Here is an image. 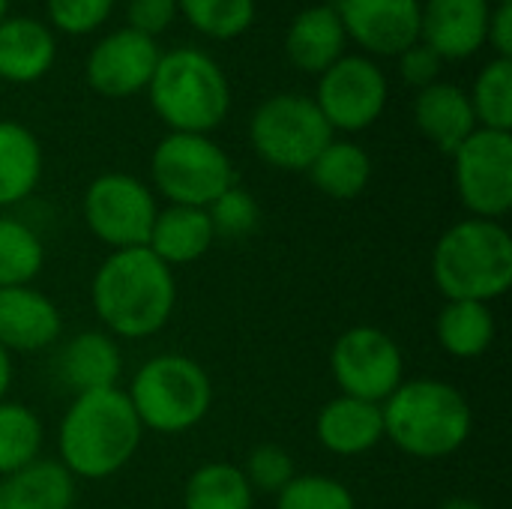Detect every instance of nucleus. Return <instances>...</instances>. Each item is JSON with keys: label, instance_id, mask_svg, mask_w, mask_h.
<instances>
[{"label": "nucleus", "instance_id": "obj_1", "mask_svg": "<svg viewBox=\"0 0 512 509\" xmlns=\"http://www.w3.org/2000/svg\"><path fill=\"white\" fill-rule=\"evenodd\" d=\"M90 303L114 339H150L174 315L177 279L147 246L111 252L93 273Z\"/></svg>", "mask_w": 512, "mask_h": 509}, {"label": "nucleus", "instance_id": "obj_2", "mask_svg": "<svg viewBox=\"0 0 512 509\" xmlns=\"http://www.w3.org/2000/svg\"><path fill=\"white\" fill-rule=\"evenodd\" d=\"M144 438V426L120 387L81 393L60 420V465L75 480H105L123 471Z\"/></svg>", "mask_w": 512, "mask_h": 509}, {"label": "nucleus", "instance_id": "obj_3", "mask_svg": "<svg viewBox=\"0 0 512 509\" xmlns=\"http://www.w3.org/2000/svg\"><path fill=\"white\" fill-rule=\"evenodd\" d=\"M384 438L405 456L435 462L453 456L474 429V411L465 393L438 378L402 381L381 405Z\"/></svg>", "mask_w": 512, "mask_h": 509}, {"label": "nucleus", "instance_id": "obj_4", "mask_svg": "<svg viewBox=\"0 0 512 509\" xmlns=\"http://www.w3.org/2000/svg\"><path fill=\"white\" fill-rule=\"evenodd\" d=\"M432 282L444 300L489 303L512 285V237L501 222L462 219L432 249Z\"/></svg>", "mask_w": 512, "mask_h": 509}, {"label": "nucleus", "instance_id": "obj_5", "mask_svg": "<svg viewBox=\"0 0 512 509\" xmlns=\"http://www.w3.org/2000/svg\"><path fill=\"white\" fill-rule=\"evenodd\" d=\"M147 93L153 111L171 132L207 135L231 108V87L222 66L198 48L165 51Z\"/></svg>", "mask_w": 512, "mask_h": 509}, {"label": "nucleus", "instance_id": "obj_6", "mask_svg": "<svg viewBox=\"0 0 512 509\" xmlns=\"http://www.w3.org/2000/svg\"><path fill=\"white\" fill-rule=\"evenodd\" d=\"M126 396L144 429L156 435H183L207 417L213 384L192 357L156 354L132 375Z\"/></svg>", "mask_w": 512, "mask_h": 509}, {"label": "nucleus", "instance_id": "obj_7", "mask_svg": "<svg viewBox=\"0 0 512 509\" xmlns=\"http://www.w3.org/2000/svg\"><path fill=\"white\" fill-rule=\"evenodd\" d=\"M150 177L156 192L180 207H210L237 183L228 153L210 135L192 132H171L153 147Z\"/></svg>", "mask_w": 512, "mask_h": 509}, {"label": "nucleus", "instance_id": "obj_8", "mask_svg": "<svg viewBox=\"0 0 512 509\" xmlns=\"http://www.w3.org/2000/svg\"><path fill=\"white\" fill-rule=\"evenodd\" d=\"M249 141L267 165L279 171H309L318 153L333 141V129L312 96L276 93L255 108Z\"/></svg>", "mask_w": 512, "mask_h": 509}, {"label": "nucleus", "instance_id": "obj_9", "mask_svg": "<svg viewBox=\"0 0 512 509\" xmlns=\"http://www.w3.org/2000/svg\"><path fill=\"white\" fill-rule=\"evenodd\" d=\"M81 213L90 234L117 252L147 246L159 207L147 183L123 171H105L84 189Z\"/></svg>", "mask_w": 512, "mask_h": 509}, {"label": "nucleus", "instance_id": "obj_10", "mask_svg": "<svg viewBox=\"0 0 512 509\" xmlns=\"http://www.w3.org/2000/svg\"><path fill=\"white\" fill-rule=\"evenodd\" d=\"M330 372L342 396L384 405L405 381V357L387 330L360 324L333 342Z\"/></svg>", "mask_w": 512, "mask_h": 509}, {"label": "nucleus", "instance_id": "obj_11", "mask_svg": "<svg viewBox=\"0 0 512 509\" xmlns=\"http://www.w3.org/2000/svg\"><path fill=\"white\" fill-rule=\"evenodd\" d=\"M456 195L474 219L501 222L512 210V135L477 129L453 153Z\"/></svg>", "mask_w": 512, "mask_h": 509}, {"label": "nucleus", "instance_id": "obj_12", "mask_svg": "<svg viewBox=\"0 0 512 509\" xmlns=\"http://www.w3.org/2000/svg\"><path fill=\"white\" fill-rule=\"evenodd\" d=\"M315 105L333 132H363L384 114L387 78L375 60L342 54L327 72H321Z\"/></svg>", "mask_w": 512, "mask_h": 509}, {"label": "nucleus", "instance_id": "obj_13", "mask_svg": "<svg viewBox=\"0 0 512 509\" xmlns=\"http://www.w3.org/2000/svg\"><path fill=\"white\" fill-rule=\"evenodd\" d=\"M159 57L162 51L156 39L123 27L93 45V51L87 54L84 75L99 96L126 99L150 87Z\"/></svg>", "mask_w": 512, "mask_h": 509}, {"label": "nucleus", "instance_id": "obj_14", "mask_svg": "<svg viewBox=\"0 0 512 509\" xmlns=\"http://www.w3.org/2000/svg\"><path fill=\"white\" fill-rule=\"evenodd\" d=\"M345 36L378 57H399L420 39V0H339Z\"/></svg>", "mask_w": 512, "mask_h": 509}, {"label": "nucleus", "instance_id": "obj_15", "mask_svg": "<svg viewBox=\"0 0 512 509\" xmlns=\"http://www.w3.org/2000/svg\"><path fill=\"white\" fill-rule=\"evenodd\" d=\"M489 0H426L420 3V42L441 60H465L486 45Z\"/></svg>", "mask_w": 512, "mask_h": 509}, {"label": "nucleus", "instance_id": "obj_16", "mask_svg": "<svg viewBox=\"0 0 512 509\" xmlns=\"http://www.w3.org/2000/svg\"><path fill=\"white\" fill-rule=\"evenodd\" d=\"M63 318L57 303L33 285L0 288V348L9 354L45 351L60 339Z\"/></svg>", "mask_w": 512, "mask_h": 509}, {"label": "nucleus", "instance_id": "obj_17", "mask_svg": "<svg viewBox=\"0 0 512 509\" xmlns=\"http://www.w3.org/2000/svg\"><path fill=\"white\" fill-rule=\"evenodd\" d=\"M57 381L75 396L96 393L108 387H120L123 375V354L114 336L105 330H84L66 339L54 357Z\"/></svg>", "mask_w": 512, "mask_h": 509}, {"label": "nucleus", "instance_id": "obj_18", "mask_svg": "<svg viewBox=\"0 0 512 509\" xmlns=\"http://www.w3.org/2000/svg\"><path fill=\"white\" fill-rule=\"evenodd\" d=\"M315 438L333 456H345V459L363 456V453L375 450L384 441L381 405L339 393L336 399H330L318 411Z\"/></svg>", "mask_w": 512, "mask_h": 509}, {"label": "nucleus", "instance_id": "obj_19", "mask_svg": "<svg viewBox=\"0 0 512 509\" xmlns=\"http://www.w3.org/2000/svg\"><path fill=\"white\" fill-rule=\"evenodd\" d=\"M414 123L426 135V141H432L447 156H453L456 147L480 129L468 93L450 81H435L417 90Z\"/></svg>", "mask_w": 512, "mask_h": 509}, {"label": "nucleus", "instance_id": "obj_20", "mask_svg": "<svg viewBox=\"0 0 512 509\" xmlns=\"http://www.w3.org/2000/svg\"><path fill=\"white\" fill-rule=\"evenodd\" d=\"M213 243H216V231L207 216V207H180V204H168L165 210H159L147 237V249L171 270L195 264L210 252Z\"/></svg>", "mask_w": 512, "mask_h": 509}, {"label": "nucleus", "instance_id": "obj_21", "mask_svg": "<svg viewBox=\"0 0 512 509\" xmlns=\"http://www.w3.org/2000/svg\"><path fill=\"white\" fill-rule=\"evenodd\" d=\"M345 39L348 36H345L336 6L318 3V6L303 9L291 21L285 33V54L297 69L321 75L345 54Z\"/></svg>", "mask_w": 512, "mask_h": 509}, {"label": "nucleus", "instance_id": "obj_22", "mask_svg": "<svg viewBox=\"0 0 512 509\" xmlns=\"http://www.w3.org/2000/svg\"><path fill=\"white\" fill-rule=\"evenodd\" d=\"M57 57L54 33L27 15H6L0 21V78L9 84L39 81Z\"/></svg>", "mask_w": 512, "mask_h": 509}, {"label": "nucleus", "instance_id": "obj_23", "mask_svg": "<svg viewBox=\"0 0 512 509\" xmlns=\"http://www.w3.org/2000/svg\"><path fill=\"white\" fill-rule=\"evenodd\" d=\"M3 509H72L75 477L57 459H36L0 483Z\"/></svg>", "mask_w": 512, "mask_h": 509}, {"label": "nucleus", "instance_id": "obj_24", "mask_svg": "<svg viewBox=\"0 0 512 509\" xmlns=\"http://www.w3.org/2000/svg\"><path fill=\"white\" fill-rule=\"evenodd\" d=\"M42 180V147L18 120H0V207L21 204Z\"/></svg>", "mask_w": 512, "mask_h": 509}, {"label": "nucleus", "instance_id": "obj_25", "mask_svg": "<svg viewBox=\"0 0 512 509\" xmlns=\"http://www.w3.org/2000/svg\"><path fill=\"white\" fill-rule=\"evenodd\" d=\"M438 345L456 360L483 357L495 342V315L489 303L447 300L435 321Z\"/></svg>", "mask_w": 512, "mask_h": 509}, {"label": "nucleus", "instance_id": "obj_26", "mask_svg": "<svg viewBox=\"0 0 512 509\" xmlns=\"http://www.w3.org/2000/svg\"><path fill=\"white\" fill-rule=\"evenodd\" d=\"M309 180L333 201H354L372 180V159L354 141L333 138L309 165Z\"/></svg>", "mask_w": 512, "mask_h": 509}, {"label": "nucleus", "instance_id": "obj_27", "mask_svg": "<svg viewBox=\"0 0 512 509\" xmlns=\"http://www.w3.org/2000/svg\"><path fill=\"white\" fill-rule=\"evenodd\" d=\"M255 492L243 471L228 462L195 468L183 489V509H252Z\"/></svg>", "mask_w": 512, "mask_h": 509}, {"label": "nucleus", "instance_id": "obj_28", "mask_svg": "<svg viewBox=\"0 0 512 509\" xmlns=\"http://www.w3.org/2000/svg\"><path fill=\"white\" fill-rule=\"evenodd\" d=\"M42 420L21 402H0V480L36 462L42 453Z\"/></svg>", "mask_w": 512, "mask_h": 509}, {"label": "nucleus", "instance_id": "obj_29", "mask_svg": "<svg viewBox=\"0 0 512 509\" xmlns=\"http://www.w3.org/2000/svg\"><path fill=\"white\" fill-rule=\"evenodd\" d=\"M45 267V246L39 234L12 216H0V288L33 285Z\"/></svg>", "mask_w": 512, "mask_h": 509}, {"label": "nucleus", "instance_id": "obj_30", "mask_svg": "<svg viewBox=\"0 0 512 509\" xmlns=\"http://www.w3.org/2000/svg\"><path fill=\"white\" fill-rule=\"evenodd\" d=\"M477 126L480 129H495V132H510L512 129V60L495 57L489 60L477 81L474 90L468 93Z\"/></svg>", "mask_w": 512, "mask_h": 509}, {"label": "nucleus", "instance_id": "obj_31", "mask_svg": "<svg viewBox=\"0 0 512 509\" xmlns=\"http://www.w3.org/2000/svg\"><path fill=\"white\" fill-rule=\"evenodd\" d=\"M177 9L210 39H237L255 21V0H177Z\"/></svg>", "mask_w": 512, "mask_h": 509}, {"label": "nucleus", "instance_id": "obj_32", "mask_svg": "<svg viewBox=\"0 0 512 509\" xmlns=\"http://www.w3.org/2000/svg\"><path fill=\"white\" fill-rule=\"evenodd\" d=\"M276 509H357L345 483L327 474H297L279 495Z\"/></svg>", "mask_w": 512, "mask_h": 509}, {"label": "nucleus", "instance_id": "obj_33", "mask_svg": "<svg viewBox=\"0 0 512 509\" xmlns=\"http://www.w3.org/2000/svg\"><path fill=\"white\" fill-rule=\"evenodd\" d=\"M207 216L213 222V231L216 237H225V240H240V237H249L258 222H261V207L258 201L252 198V192L240 189L237 183L231 189H225L210 207H207Z\"/></svg>", "mask_w": 512, "mask_h": 509}, {"label": "nucleus", "instance_id": "obj_34", "mask_svg": "<svg viewBox=\"0 0 512 509\" xmlns=\"http://www.w3.org/2000/svg\"><path fill=\"white\" fill-rule=\"evenodd\" d=\"M240 471L249 480L252 492H264V495H279L297 477L291 453L279 444H258L255 450H249Z\"/></svg>", "mask_w": 512, "mask_h": 509}, {"label": "nucleus", "instance_id": "obj_35", "mask_svg": "<svg viewBox=\"0 0 512 509\" xmlns=\"http://www.w3.org/2000/svg\"><path fill=\"white\" fill-rule=\"evenodd\" d=\"M114 0H45L48 21L69 36L93 33L108 21Z\"/></svg>", "mask_w": 512, "mask_h": 509}, {"label": "nucleus", "instance_id": "obj_36", "mask_svg": "<svg viewBox=\"0 0 512 509\" xmlns=\"http://www.w3.org/2000/svg\"><path fill=\"white\" fill-rule=\"evenodd\" d=\"M441 66H444V60L426 42H420V39L399 54V72H402L405 84H411L417 90L441 81Z\"/></svg>", "mask_w": 512, "mask_h": 509}, {"label": "nucleus", "instance_id": "obj_37", "mask_svg": "<svg viewBox=\"0 0 512 509\" xmlns=\"http://www.w3.org/2000/svg\"><path fill=\"white\" fill-rule=\"evenodd\" d=\"M174 15H177V0H129V6H126L129 24L126 27L156 39L162 30L171 27Z\"/></svg>", "mask_w": 512, "mask_h": 509}, {"label": "nucleus", "instance_id": "obj_38", "mask_svg": "<svg viewBox=\"0 0 512 509\" xmlns=\"http://www.w3.org/2000/svg\"><path fill=\"white\" fill-rule=\"evenodd\" d=\"M486 42L498 51V57L512 60V3L492 6Z\"/></svg>", "mask_w": 512, "mask_h": 509}, {"label": "nucleus", "instance_id": "obj_39", "mask_svg": "<svg viewBox=\"0 0 512 509\" xmlns=\"http://www.w3.org/2000/svg\"><path fill=\"white\" fill-rule=\"evenodd\" d=\"M9 384H12V354L6 348H0V402L9 393Z\"/></svg>", "mask_w": 512, "mask_h": 509}, {"label": "nucleus", "instance_id": "obj_40", "mask_svg": "<svg viewBox=\"0 0 512 509\" xmlns=\"http://www.w3.org/2000/svg\"><path fill=\"white\" fill-rule=\"evenodd\" d=\"M441 509H489L483 501H477V498H465V495H456V498H450V501H444Z\"/></svg>", "mask_w": 512, "mask_h": 509}, {"label": "nucleus", "instance_id": "obj_41", "mask_svg": "<svg viewBox=\"0 0 512 509\" xmlns=\"http://www.w3.org/2000/svg\"><path fill=\"white\" fill-rule=\"evenodd\" d=\"M9 15V0H0V21Z\"/></svg>", "mask_w": 512, "mask_h": 509}, {"label": "nucleus", "instance_id": "obj_42", "mask_svg": "<svg viewBox=\"0 0 512 509\" xmlns=\"http://www.w3.org/2000/svg\"><path fill=\"white\" fill-rule=\"evenodd\" d=\"M492 6H501V3H512V0H489Z\"/></svg>", "mask_w": 512, "mask_h": 509}, {"label": "nucleus", "instance_id": "obj_43", "mask_svg": "<svg viewBox=\"0 0 512 509\" xmlns=\"http://www.w3.org/2000/svg\"><path fill=\"white\" fill-rule=\"evenodd\" d=\"M0 509H3V501H0Z\"/></svg>", "mask_w": 512, "mask_h": 509}]
</instances>
